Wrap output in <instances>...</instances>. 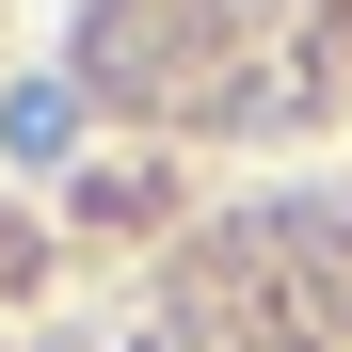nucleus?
I'll return each mask as SVG.
<instances>
[{
  "label": "nucleus",
  "mask_w": 352,
  "mask_h": 352,
  "mask_svg": "<svg viewBox=\"0 0 352 352\" xmlns=\"http://www.w3.org/2000/svg\"><path fill=\"white\" fill-rule=\"evenodd\" d=\"M0 144H16V160H65L80 144V80H16V96H0Z\"/></svg>",
  "instance_id": "obj_1"
}]
</instances>
